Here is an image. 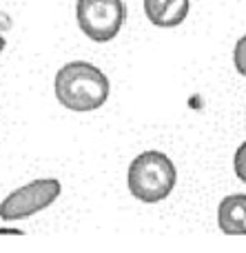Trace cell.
Listing matches in <instances>:
<instances>
[{"instance_id":"obj_1","label":"cell","mask_w":246,"mask_h":253,"mask_svg":"<svg viewBox=\"0 0 246 253\" xmlns=\"http://www.w3.org/2000/svg\"><path fill=\"white\" fill-rule=\"evenodd\" d=\"M53 93L65 109L87 114L100 109L109 100L111 84L100 67L87 60H73L58 69L53 78Z\"/></svg>"},{"instance_id":"obj_2","label":"cell","mask_w":246,"mask_h":253,"mask_svg":"<svg viewBox=\"0 0 246 253\" xmlns=\"http://www.w3.org/2000/svg\"><path fill=\"white\" fill-rule=\"evenodd\" d=\"M177 182V169L173 160L162 151H144L133 158L127 171V187L136 200L155 205L171 196Z\"/></svg>"},{"instance_id":"obj_3","label":"cell","mask_w":246,"mask_h":253,"mask_svg":"<svg viewBox=\"0 0 246 253\" xmlns=\"http://www.w3.org/2000/svg\"><path fill=\"white\" fill-rule=\"evenodd\" d=\"M78 27L93 42H109L120 34L127 20L122 0H78L75 4Z\"/></svg>"},{"instance_id":"obj_4","label":"cell","mask_w":246,"mask_h":253,"mask_svg":"<svg viewBox=\"0 0 246 253\" xmlns=\"http://www.w3.org/2000/svg\"><path fill=\"white\" fill-rule=\"evenodd\" d=\"M62 184L56 178H38L25 187L11 191L0 202V220L16 222L44 211L60 198Z\"/></svg>"},{"instance_id":"obj_5","label":"cell","mask_w":246,"mask_h":253,"mask_svg":"<svg viewBox=\"0 0 246 253\" xmlns=\"http://www.w3.org/2000/svg\"><path fill=\"white\" fill-rule=\"evenodd\" d=\"M217 224L226 236H246V193H231L217 207Z\"/></svg>"},{"instance_id":"obj_6","label":"cell","mask_w":246,"mask_h":253,"mask_svg":"<svg viewBox=\"0 0 246 253\" xmlns=\"http://www.w3.org/2000/svg\"><path fill=\"white\" fill-rule=\"evenodd\" d=\"M171 0H142V7H144V16L149 18L151 25L158 22V18L162 16V11L169 7Z\"/></svg>"},{"instance_id":"obj_7","label":"cell","mask_w":246,"mask_h":253,"mask_svg":"<svg viewBox=\"0 0 246 253\" xmlns=\"http://www.w3.org/2000/svg\"><path fill=\"white\" fill-rule=\"evenodd\" d=\"M233 65H235V69H238V74L246 78V34L238 40V42H235V49H233Z\"/></svg>"},{"instance_id":"obj_8","label":"cell","mask_w":246,"mask_h":253,"mask_svg":"<svg viewBox=\"0 0 246 253\" xmlns=\"http://www.w3.org/2000/svg\"><path fill=\"white\" fill-rule=\"evenodd\" d=\"M233 171H235V175H238L240 182L246 184V142L240 144L238 151H235V156H233Z\"/></svg>"},{"instance_id":"obj_9","label":"cell","mask_w":246,"mask_h":253,"mask_svg":"<svg viewBox=\"0 0 246 253\" xmlns=\"http://www.w3.org/2000/svg\"><path fill=\"white\" fill-rule=\"evenodd\" d=\"M4 44H7V40H4V36H0V53L4 51Z\"/></svg>"}]
</instances>
